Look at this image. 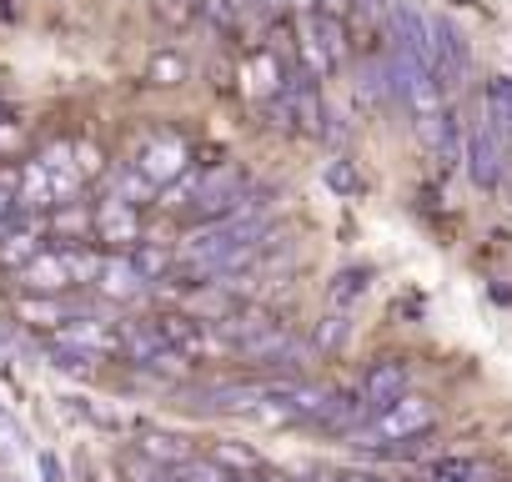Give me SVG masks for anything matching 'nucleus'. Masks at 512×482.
<instances>
[{"label": "nucleus", "instance_id": "35", "mask_svg": "<svg viewBox=\"0 0 512 482\" xmlns=\"http://www.w3.org/2000/svg\"><path fill=\"white\" fill-rule=\"evenodd\" d=\"M347 482H397V477H387V472H372V467H357V472H347Z\"/></svg>", "mask_w": 512, "mask_h": 482}, {"label": "nucleus", "instance_id": "36", "mask_svg": "<svg viewBox=\"0 0 512 482\" xmlns=\"http://www.w3.org/2000/svg\"><path fill=\"white\" fill-rule=\"evenodd\" d=\"M317 482H347V472H332V467H322V472H317Z\"/></svg>", "mask_w": 512, "mask_h": 482}, {"label": "nucleus", "instance_id": "25", "mask_svg": "<svg viewBox=\"0 0 512 482\" xmlns=\"http://www.w3.org/2000/svg\"><path fill=\"white\" fill-rule=\"evenodd\" d=\"M201 181H206V171H191V176H176L171 186H161V206H166V211H191V201H196V191H201Z\"/></svg>", "mask_w": 512, "mask_h": 482}, {"label": "nucleus", "instance_id": "29", "mask_svg": "<svg viewBox=\"0 0 512 482\" xmlns=\"http://www.w3.org/2000/svg\"><path fill=\"white\" fill-rule=\"evenodd\" d=\"M317 31H322L332 61L342 66V61H347V26H342V16H322V11H317Z\"/></svg>", "mask_w": 512, "mask_h": 482}, {"label": "nucleus", "instance_id": "7", "mask_svg": "<svg viewBox=\"0 0 512 482\" xmlns=\"http://www.w3.org/2000/svg\"><path fill=\"white\" fill-rule=\"evenodd\" d=\"M96 236L106 241V247H136L141 241V211H136V201H126V196H106L101 206H96Z\"/></svg>", "mask_w": 512, "mask_h": 482}, {"label": "nucleus", "instance_id": "20", "mask_svg": "<svg viewBox=\"0 0 512 482\" xmlns=\"http://www.w3.org/2000/svg\"><path fill=\"white\" fill-rule=\"evenodd\" d=\"M347 337H352V322H347V312H327L322 322H317V332H312V347L322 352V357H332V352H342L347 347Z\"/></svg>", "mask_w": 512, "mask_h": 482}, {"label": "nucleus", "instance_id": "34", "mask_svg": "<svg viewBox=\"0 0 512 482\" xmlns=\"http://www.w3.org/2000/svg\"><path fill=\"white\" fill-rule=\"evenodd\" d=\"M317 11H322V16H342V21H347V16H352V0H317Z\"/></svg>", "mask_w": 512, "mask_h": 482}, {"label": "nucleus", "instance_id": "12", "mask_svg": "<svg viewBox=\"0 0 512 482\" xmlns=\"http://www.w3.org/2000/svg\"><path fill=\"white\" fill-rule=\"evenodd\" d=\"M297 51H302V71L307 76H332L337 71V61H332V51H327V41H322V31H317V11H307L302 16V26H297Z\"/></svg>", "mask_w": 512, "mask_h": 482}, {"label": "nucleus", "instance_id": "21", "mask_svg": "<svg viewBox=\"0 0 512 482\" xmlns=\"http://www.w3.org/2000/svg\"><path fill=\"white\" fill-rule=\"evenodd\" d=\"M131 257H136V267H141L146 282H166V277H176V267H181V257H171L166 247H151V241H141Z\"/></svg>", "mask_w": 512, "mask_h": 482}, {"label": "nucleus", "instance_id": "23", "mask_svg": "<svg viewBox=\"0 0 512 482\" xmlns=\"http://www.w3.org/2000/svg\"><path fill=\"white\" fill-rule=\"evenodd\" d=\"M251 91L256 96H267V101H277L282 91H287V81H282V71H277V56L272 51H262L251 61Z\"/></svg>", "mask_w": 512, "mask_h": 482}, {"label": "nucleus", "instance_id": "10", "mask_svg": "<svg viewBox=\"0 0 512 482\" xmlns=\"http://www.w3.org/2000/svg\"><path fill=\"white\" fill-rule=\"evenodd\" d=\"M21 287H26V292H41V297H61L66 287H76V277H71V267H66L61 252H41V257L21 272Z\"/></svg>", "mask_w": 512, "mask_h": 482}, {"label": "nucleus", "instance_id": "16", "mask_svg": "<svg viewBox=\"0 0 512 482\" xmlns=\"http://www.w3.org/2000/svg\"><path fill=\"white\" fill-rule=\"evenodd\" d=\"M41 257V241H36V231H6L0 236V267H11V272H26L31 262Z\"/></svg>", "mask_w": 512, "mask_h": 482}, {"label": "nucleus", "instance_id": "9", "mask_svg": "<svg viewBox=\"0 0 512 482\" xmlns=\"http://www.w3.org/2000/svg\"><path fill=\"white\" fill-rule=\"evenodd\" d=\"M116 347H121V357L136 362V367H151L156 357L171 352L156 322H121V327H116Z\"/></svg>", "mask_w": 512, "mask_h": 482}, {"label": "nucleus", "instance_id": "6", "mask_svg": "<svg viewBox=\"0 0 512 482\" xmlns=\"http://www.w3.org/2000/svg\"><path fill=\"white\" fill-rule=\"evenodd\" d=\"M186 161H191V146H186V141H176V136H151V141L141 146V156H136V171H141L151 186H171V181L186 171Z\"/></svg>", "mask_w": 512, "mask_h": 482}, {"label": "nucleus", "instance_id": "17", "mask_svg": "<svg viewBox=\"0 0 512 482\" xmlns=\"http://www.w3.org/2000/svg\"><path fill=\"white\" fill-rule=\"evenodd\" d=\"M136 452H146V457L161 462V467H181L186 457H196L181 437H166V432H141V437H136Z\"/></svg>", "mask_w": 512, "mask_h": 482}, {"label": "nucleus", "instance_id": "8", "mask_svg": "<svg viewBox=\"0 0 512 482\" xmlns=\"http://www.w3.org/2000/svg\"><path fill=\"white\" fill-rule=\"evenodd\" d=\"M96 287H101V297H111V302H136L151 282L141 277V267H136L131 252H106V257H101V277H96Z\"/></svg>", "mask_w": 512, "mask_h": 482}, {"label": "nucleus", "instance_id": "14", "mask_svg": "<svg viewBox=\"0 0 512 482\" xmlns=\"http://www.w3.org/2000/svg\"><path fill=\"white\" fill-rule=\"evenodd\" d=\"M51 201H61V196H56V181H51L46 161H26L21 166V211H46Z\"/></svg>", "mask_w": 512, "mask_h": 482}, {"label": "nucleus", "instance_id": "4", "mask_svg": "<svg viewBox=\"0 0 512 482\" xmlns=\"http://www.w3.org/2000/svg\"><path fill=\"white\" fill-rule=\"evenodd\" d=\"M432 71H437L442 91L462 86V81H467V71H472V51H467L462 31H457L447 16H432Z\"/></svg>", "mask_w": 512, "mask_h": 482}, {"label": "nucleus", "instance_id": "1", "mask_svg": "<svg viewBox=\"0 0 512 482\" xmlns=\"http://www.w3.org/2000/svg\"><path fill=\"white\" fill-rule=\"evenodd\" d=\"M462 166L472 176L477 191H502L507 176H512V146L502 141V131L492 126V116L477 106V116L467 121V151H462Z\"/></svg>", "mask_w": 512, "mask_h": 482}, {"label": "nucleus", "instance_id": "24", "mask_svg": "<svg viewBox=\"0 0 512 482\" xmlns=\"http://www.w3.org/2000/svg\"><path fill=\"white\" fill-rule=\"evenodd\" d=\"M186 71H191V66H186L176 51H156V56L146 61V81H151V86H181Z\"/></svg>", "mask_w": 512, "mask_h": 482}, {"label": "nucleus", "instance_id": "27", "mask_svg": "<svg viewBox=\"0 0 512 482\" xmlns=\"http://www.w3.org/2000/svg\"><path fill=\"white\" fill-rule=\"evenodd\" d=\"M176 477H181V482H236L211 452H206V457H186V462L176 467Z\"/></svg>", "mask_w": 512, "mask_h": 482}, {"label": "nucleus", "instance_id": "37", "mask_svg": "<svg viewBox=\"0 0 512 482\" xmlns=\"http://www.w3.org/2000/svg\"><path fill=\"white\" fill-rule=\"evenodd\" d=\"M427 482H452V477H427Z\"/></svg>", "mask_w": 512, "mask_h": 482}, {"label": "nucleus", "instance_id": "31", "mask_svg": "<svg viewBox=\"0 0 512 482\" xmlns=\"http://www.w3.org/2000/svg\"><path fill=\"white\" fill-rule=\"evenodd\" d=\"M327 186L342 191V196H362V176H357L347 161H332V166H327Z\"/></svg>", "mask_w": 512, "mask_h": 482}, {"label": "nucleus", "instance_id": "19", "mask_svg": "<svg viewBox=\"0 0 512 482\" xmlns=\"http://www.w3.org/2000/svg\"><path fill=\"white\" fill-rule=\"evenodd\" d=\"M367 287H372V267H347V272H337V282H332V307L347 312L352 302L367 297Z\"/></svg>", "mask_w": 512, "mask_h": 482}, {"label": "nucleus", "instance_id": "15", "mask_svg": "<svg viewBox=\"0 0 512 482\" xmlns=\"http://www.w3.org/2000/svg\"><path fill=\"white\" fill-rule=\"evenodd\" d=\"M482 111L492 116V126L502 131V141L512 146V76H492L482 91Z\"/></svg>", "mask_w": 512, "mask_h": 482}, {"label": "nucleus", "instance_id": "26", "mask_svg": "<svg viewBox=\"0 0 512 482\" xmlns=\"http://www.w3.org/2000/svg\"><path fill=\"white\" fill-rule=\"evenodd\" d=\"M46 357H51V367H56V372H81V377H91V372H96V362H101V357L76 352V347H66V342H51V347H46Z\"/></svg>", "mask_w": 512, "mask_h": 482}, {"label": "nucleus", "instance_id": "28", "mask_svg": "<svg viewBox=\"0 0 512 482\" xmlns=\"http://www.w3.org/2000/svg\"><path fill=\"white\" fill-rule=\"evenodd\" d=\"M16 206H21V171H0V236L11 231Z\"/></svg>", "mask_w": 512, "mask_h": 482}, {"label": "nucleus", "instance_id": "2", "mask_svg": "<svg viewBox=\"0 0 512 482\" xmlns=\"http://www.w3.org/2000/svg\"><path fill=\"white\" fill-rule=\"evenodd\" d=\"M432 422H437V407H432L427 397L407 392L402 402H392L387 412H377V417H372L362 432H352V442H357V447H372V452H382V447H392V442L427 437V432H432Z\"/></svg>", "mask_w": 512, "mask_h": 482}, {"label": "nucleus", "instance_id": "32", "mask_svg": "<svg viewBox=\"0 0 512 482\" xmlns=\"http://www.w3.org/2000/svg\"><path fill=\"white\" fill-rule=\"evenodd\" d=\"M71 146H76V166H81L86 176H96V171H101V151H96L91 141H71Z\"/></svg>", "mask_w": 512, "mask_h": 482}, {"label": "nucleus", "instance_id": "22", "mask_svg": "<svg viewBox=\"0 0 512 482\" xmlns=\"http://www.w3.org/2000/svg\"><path fill=\"white\" fill-rule=\"evenodd\" d=\"M121 472H126V482H181L176 467H161L146 452H121Z\"/></svg>", "mask_w": 512, "mask_h": 482}, {"label": "nucleus", "instance_id": "33", "mask_svg": "<svg viewBox=\"0 0 512 482\" xmlns=\"http://www.w3.org/2000/svg\"><path fill=\"white\" fill-rule=\"evenodd\" d=\"M36 467H41V482H66V467H61V457H56V452H41V457H36Z\"/></svg>", "mask_w": 512, "mask_h": 482}, {"label": "nucleus", "instance_id": "11", "mask_svg": "<svg viewBox=\"0 0 512 482\" xmlns=\"http://www.w3.org/2000/svg\"><path fill=\"white\" fill-rule=\"evenodd\" d=\"M46 171H51V181H56V196L61 201H81V186H86V171L76 166V146L71 141H61V146H46Z\"/></svg>", "mask_w": 512, "mask_h": 482}, {"label": "nucleus", "instance_id": "5", "mask_svg": "<svg viewBox=\"0 0 512 482\" xmlns=\"http://www.w3.org/2000/svg\"><path fill=\"white\" fill-rule=\"evenodd\" d=\"M407 392H412V367H407V357H382V362H372L367 377H362V397H367L372 417L387 412L392 402H402Z\"/></svg>", "mask_w": 512, "mask_h": 482}, {"label": "nucleus", "instance_id": "18", "mask_svg": "<svg viewBox=\"0 0 512 482\" xmlns=\"http://www.w3.org/2000/svg\"><path fill=\"white\" fill-rule=\"evenodd\" d=\"M211 457H216L231 477H256V472H262V457H256L246 442H211Z\"/></svg>", "mask_w": 512, "mask_h": 482}, {"label": "nucleus", "instance_id": "30", "mask_svg": "<svg viewBox=\"0 0 512 482\" xmlns=\"http://www.w3.org/2000/svg\"><path fill=\"white\" fill-rule=\"evenodd\" d=\"M151 11H156V21H161V26L181 31V26L196 16V0H151Z\"/></svg>", "mask_w": 512, "mask_h": 482}, {"label": "nucleus", "instance_id": "3", "mask_svg": "<svg viewBox=\"0 0 512 482\" xmlns=\"http://www.w3.org/2000/svg\"><path fill=\"white\" fill-rule=\"evenodd\" d=\"M246 201H251L246 176H241L236 166H221V171H206V181H201V191H196V201H191V211H186V216H191L196 226H211V221L236 216Z\"/></svg>", "mask_w": 512, "mask_h": 482}, {"label": "nucleus", "instance_id": "38", "mask_svg": "<svg viewBox=\"0 0 512 482\" xmlns=\"http://www.w3.org/2000/svg\"><path fill=\"white\" fill-rule=\"evenodd\" d=\"M452 6H467V0H452Z\"/></svg>", "mask_w": 512, "mask_h": 482}, {"label": "nucleus", "instance_id": "13", "mask_svg": "<svg viewBox=\"0 0 512 482\" xmlns=\"http://www.w3.org/2000/svg\"><path fill=\"white\" fill-rule=\"evenodd\" d=\"M16 317H21L26 327H36V332H61L76 312H71L61 297H41V292H31V297L16 302Z\"/></svg>", "mask_w": 512, "mask_h": 482}]
</instances>
